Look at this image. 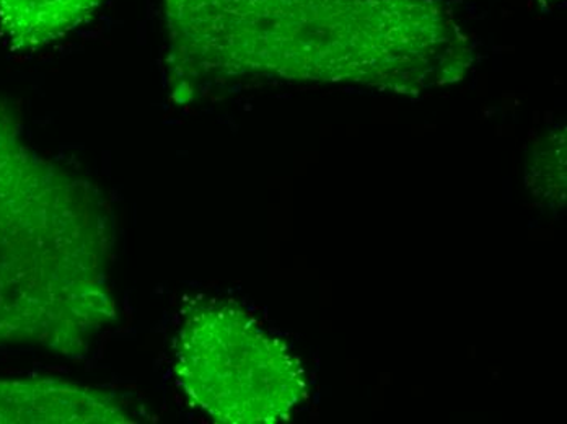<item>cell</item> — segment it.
<instances>
[{
	"mask_svg": "<svg viewBox=\"0 0 567 424\" xmlns=\"http://www.w3.org/2000/svg\"><path fill=\"white\" fill-rule=\"evenodd\" d=\"M103 0H0V29L16 51H37L89 20Z\"/></svg>",
	"mask_w": 567,
	"mask_h": 424,
	"instance_id": "5",
	"label": "cell"
},
{
	"mask_svg": "<svg viewBox=\"0 0 567 424\" xmlns=\"http://www.w3.org/2000/svg\"><path fill=\"white\" fill-rule=\"evenodd\" d=\"M173 351L176 385L214 422H281L306 395L302 369L289 350L234 303L186 302Z\"/></svg>",
	"mask_w": 567,
	"mask_h": 424,
	"instance_id": "3",
	"label": "cell"
},
{
	"mask_svg": "<svg viewBox=\"0 0 567 424\" xmlns=\"http://www.w3.org/2000/svg\"><path fill=\"white\" fill-rule=\"evenodd\" d=\"M109 199L29 146L0 100V344L82 360L120 319Z\"/></svg>",
	"mask_w": 567,
	"mask_h": 424,
	"instance_id": "2",
	"label": "cell"
},
{
	"mask_svg": "<svg viewBox=\"0 0 567 424\" xmlns=\"http://www.w3.org/2000/svg\"><path fill=\"white\" fill-rule=\"evenodd\" d=\"M176 105L258 79L400 93L465 75L473 44L444 0H164Z\"/></svg>",
	"mask_w": 567,
	"mask_h": 424,
	"instance_id": "1",
	"label": "cell"
},
{
	"mask_svg": "<svg viewBox=\"0 0 567 424\" xmlns=\"http://www.w3.org/2000/svg\"><path fill=\"white\" fill-rule=\"evenodd\" d=\"M546 2H549V0H546Z\"/></svg>",
	"mask_w": 567,
	"mask_h": 424,
	"instance_id": "6",
	"label": "cell"
},
{
	"mask_svg": "<svg viewBox=\"0 0 567 424\" xmlns=\"http://www.w3.org/2000/svg\"><path fill=\"white\" fill-rule=\"evenodd\" d=\"M112 392L56 378L0 379V424H131Z\"/></svg>",
	"mask_w": 567,
	"mask_h": 424,
	"instance_id": "4",
	"label": "cell"
}]
</instances>
